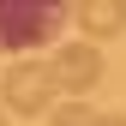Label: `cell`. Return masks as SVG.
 Masks as SVG:
<instances>
[{
	"label": "cell",
	"instance_id": "cell-1",
	"mask_svg": "<svg viewBox=\"0 0 126 126\" xmlns=\"http://www.w3.org/2000/svg\"><path fill=\"white\" fill-rule=\"evenodd\" d=\"M66 18H72L66 0H0V54L42 48L48 36H60Z\"/></svg>",
	"mask_w": 126,
	"mask_h": 126
},
{
	"label": "cell",
	"instance_id": "cell-2",
	"mask_svg": "<svg viewBox=\"0 0 126 126\" xmlns=\"http://www.w3.org/2000/svg\"><path fill=\"white\" fill-rule=\"evenodd\" d=\"M54 90H60V78H54V66H42V60H18V66L0 78V96H6L12 114H42V108L54 102Z\"/></svg>",
	"mask_w": 126,
	"mask_h": 126
},
{
	"label": "cell",
	"instance_id": "cell-3",
	"mask_svg": "<svg viewBox=\"0 0 126 126\" xmlns=\"http://www.w3.org/2000/svg\"><path fill=\"white\" fill-rule=\"evenodd\" d=\"M54 78H60V90H72V96H84V90H96V78H102V54H96V42H66V48H54Z\"/></svg>",
	"mask_w": 126,
	"mask_h": 126
},
{
	"label": "cell",
	"instance_id": "cell-4",
	"mask_svg": "<svg viewBox=\"0 0 126 126\" xmlns=\"http://www.w3.org/2000/svg\"><path fill=\"white\" fill-rule=\"evenodd\" d=\"M72 12H78V24H84L90 42H108V36L126 30V0H78Z\"/></svg>",
	"mask_w": 126,
	"mask_h": 126
},
{
	"label": "cell",
	"instance_id": "cell-5",
	"mask_svg": "<svg viewBox=\"0 0 126 126\" xmlns=\"http://www.w3.org/2000/svg\"><path fill=\"white\" fill-rule=\"evenodd\" d=\"M90 120H96V108H90V102H60L54 114H48V126H90Z\"/></svg>",
	"mask_w": 126,
	"mask_h": 126
},
{
	"label": "cell",
	"instance_id": "cell-6",
	"mask_svg": "<svg viewBox=\"0 0 126 126\" xmlns=\"http://www.w3.org/2000/svg\"><path fill=\"white\" fill-rule=\"evenodd\" d=\"M90 126H126V114H96Z\"/></svg>",
	"mask_w": 126,
	"mask_h": 126
},
{
	"label": "cell",
	"instance_id": "cell-7",
	"mask_svg": "<svg viewBox=\"0 0 126 126\" xmlns=\"http://www.w3.org/2000/svg\"><path fill=\"white\" fill-rule=\"evenodd\" d=\"M0 126H6V114H0Z\"/></svg>",
	"mask_w": 126,
	"mask_h": 126
}]
</instances>
